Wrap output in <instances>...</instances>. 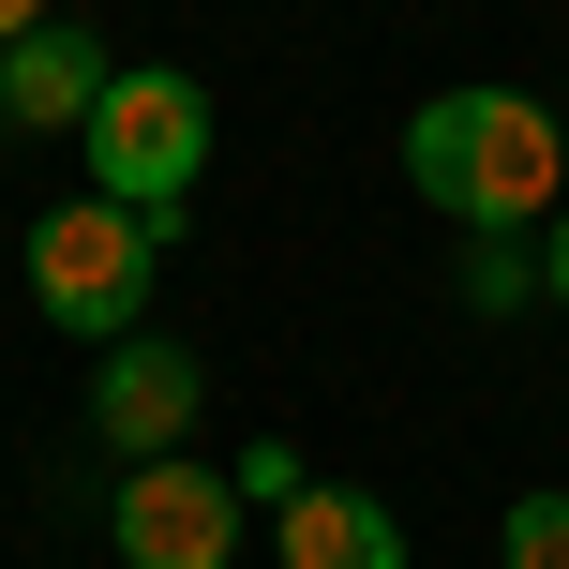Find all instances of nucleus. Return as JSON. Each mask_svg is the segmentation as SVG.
<instances>
[{"instance_id": "obj_1", "label": "nucleus", "mask_w": 569, "mask_h": 569, "mask_svg": "<svg viewBox=\"0 0 569 569\" xmlns=\"http://www.w3.org/2000/svg\"><path fill=\"white\" fill-rule=\"evenodd\" d=\"M405 180H420V210H450L465 240H525V226H555V196H569V120L540 90H435V106L405 120Z\"/></svg>"}, {"instance_id": "obj_2", "label": "nucleus", "mask_w": 569, "mask_h": 569, "mask_svg": "<svg viewBox=\"0 0 569 569\" xmlns=\"http://www.w3.org/2000/svg\"><path fill=\"white\" fill-rule=\"evenodd\" d=\"M196 180H210V90L180 60L106 76V106H90V196H120L150 240H180V196Z\"/></svg>"}, {"instance_id": "obj_3", "label": "nucleus", "mask_w": 569, "mask_h": 569, "mask_svg": "<svg viewBox=\"0 0 569 569\" xmlns=\"http://www.w3.org/2000/svg\"><path fill=\"white\" fill-rule=\"evenodd\" d=\"M150 256H166V240H150L120 196L30 210V300H46V330H76V345H120L150 315Z\"/></svg>"}, {"instance_id": "obj_4", "label": "nucleus", "mask_w": 569, "mask_h": 569, "mask_svg": "<svg viewBox=\"0 0 569 569\" xmlns=\"http://www.w3.org/2000/svg\"><path fill=\"white\" fill-rule=\"evenodd\" d=\"M106 540H120V569H226L240 555V480L196 465V450H150V465H120Z\"/></svg>"}, {"instance_id": "obj_5", "label": "nucleus", "mask_w": 569, "mask_h": 569, "mask_svg": "<svg viewBox=\"0 0 569 569\" xmlns=\"http://www.w3.org/2000/svg\"><path fill=\"white\" fill-rule=\"evenodd\" d=\"M196 405H210V375H196V345H166V330H120L106 360H90V435L106 450H180L196 435Z\"/></svg>"}, {"instance_id": "obj_6", "label": "nucleus", "mask_w": 569, "mask_h": 569, "mask_svg": "<svg viewBox=\"0 0 569 569\" xmlns=\"http://www.w3.org/2000/svg\"><path fill=\"white\" fill-rule=\"evenodd\" d=\"M120 60L90 46V30H30V46H0V120H30V136H90V106H106Z\"/></svg>"}, {"instance_id": "obj_7", "label": "nucleus", "mask_w": 569, "mask_h": 569, "mask_svg": "<svg viewBox=\"0 0 569 569\" xmlns=\"http://www.w3.org/2000/svg\"><path fill=\"white\" fill-rule=\"evenodd\" d=\"M284 569H405V525L345 480H300L284 495Z\"/></svg>"}, {"instance_id": "obj_8", "label": "nucleus", "mask_w": 569, "mask_h": 569, "mask_svg": "<svg viewBox=\"0 0 569 569\" xmlns=\"http://www.w3.org/2000/svg\"><path fill=\"white\" fill-rule=\"evenodd\" d=\"M465 300H480V315H525V300H540V270H525V240H480V256H465Z\"/></svg>"}, {"instance_id": "obj_9", "label": "nucleus", "mask_w": 569, "mask_h": 569, "mask_svg": "<svg viewBox=\"0 0 569 569\" xmlns=\"http://www.w3.org/2000/svg\"><path fill=\"white\" fill-rule=\"evenodd\" d=\"M510 569H569V495H510Z\"/></svg>"}, {"instance_id": "obj_10", "label": "nucleus", "mask_w": 569, "mask_h": 569, "mask_svg": "<svg viewBox=\"0 0 569 569\" xmlns=\"http://www.w3.org/2000/svg\"><path fill=\"white\" fill-rule=\"evenodd\" d=\"M226 480H240V510H284V495H300V450H240Z\"/></svg>"}, {"instance_id": "obj_11", "label": "nucleus", "mask_w": 569, "mask_h": 569, "mask_svg": "<svg viewBox=\"0 0 569 569\" xmlns=\"http://www.w3.org/2000/svg\"><path fill=\"white\" fill-rule=\"evenodd\" d=\"M540 284H555V300H569V210H555V226H540Z\"/></svg>"}, {"instance_id": "obj_12", "label": "nucleus", "mask_w": 569, "mask_h": 569, "mask_svg": "<svg viewBox=\"0 0 569 569\" xmlns=\"http://www.w3.org/2000/svg\"><path fill=\"white\" fill-rule=\"evenodd\" d=\"M60 16V0H0V46H30V30H46Z\"/></svg>"}]
</instances>
